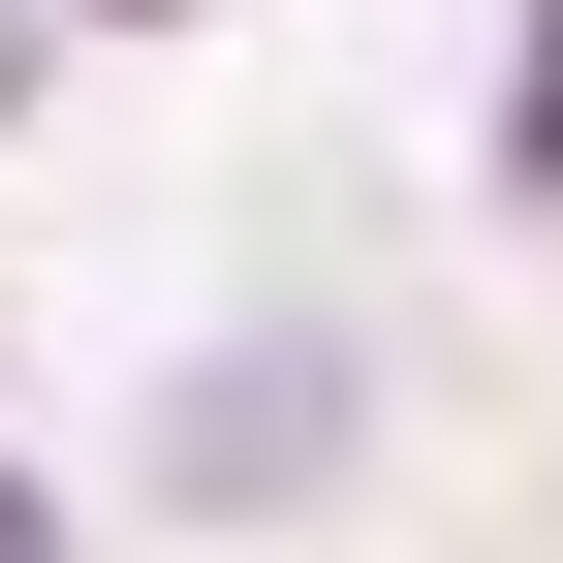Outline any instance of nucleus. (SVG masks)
Returning a JSON list of instances; mask_svg holds the SVG:
<instances>
[{
    "label": "nucleus",
    "instance_id": "f257e3e1",
    "mask_svg": "<svg viewBox=\"0 0 563 563\" xmlns=\"http://www.w3.org/2000/svg\"><path fill=\"white\" fill-rule=\"evenodd\" d=\"M32 63H63V0H0V95H32Z\"/></svg>",
    "mask_w": 563,
    "mask_h": 563
},
{
    "label": "nucleus",
    "instance_id": "f03ea898",
    "mask_svg": "<svg viewBox=\"0 0 563 563\" xmlns=\"http://www.w3.org/2000/svg\"><path fill=\"white\" fill-rule=\"evenodd\" d=\"M0 563H63V501H32V470H0Z\"/></svg>",
    "mask_w": 563,
    "mask_h": 563
},
{
    "label": "nucleus",
    "instance_id": "7ed1b4c3",
    "mask_svg": "<svg viewBox=\"0 0 563 563\" xmlns=\"http://www.w3.org/2000/svg\"><path fill=\"white\" fill-rule=\"evenodd\" d=\"M95 32H157V0H95Z\"/></svg>",
    "mask_w": 563,
    "mask_h": 563
}]
</instances>
